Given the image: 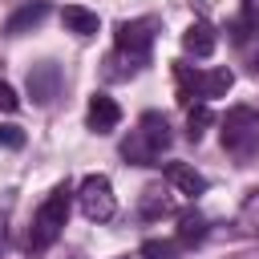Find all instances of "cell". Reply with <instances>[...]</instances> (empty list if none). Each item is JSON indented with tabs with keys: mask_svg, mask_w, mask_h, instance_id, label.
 <instances>
[{
	"mask_svg": "<svg viewBox=\"0 0 259 259\" xmlns=\"http://www.w3.org/2000/svg\"><path fill=\"white\" fill-rule=\"evenodd\" d=\"M0 146L20 150V146H24V130H20V125H0Z\"/></svg>",
	"mask_w": 259,
	"mask_h": 259,
	"instance_id": "d6986e66",
	"label": "cell"
},
{
	"mask_svg": "<svg viewBox=\"0 0 259 259\" xmlns=\"http://www.w3.org/2000/svg\"><path fill=\"white\" fill-rule=\"evenodd\" d=\"M138 134H142V138L150 142V150H154V154L170 150V142H174V138H170V121H166L162 113H154V109L138 117Z\"/></svg>",
	"mask_w": 259,
	"mask_h": 259,
	"instance_id": "ba28073f",
	"label": "cell"
},
{
	"mask_svg": "<svg viewBox=\"0 0 259 259\" xmlns=\"http://www.w3.org/2000/svg\"><path fill=\"white\" fill-rule=\"evenodd\" d=\"M61 24H65L73 36H97V28H101L97 12L81 8V4H69V8H61Z\"/></svg>",
	"mask_w": 259,
	"mask_h": 259,
	"instance_id": "30bf717a",
	"label": "cell"
},
{
	"mask_svg": "<svg viewBox=\"0 0 259 259\" xmlns=\"http://www.w3.org/2000/svg\"><path fill=\"white\" fill-rule=\"evenodd\" d=\"M214 121V113H210V105L206 101H198V105H190V113H186V138L190 142H198L202 134H206V125Z\"/></svg>",
	"mask_w": 259,
	"mask_h": 259,
	"instance_id": "e0dca14e",
	"label": "cell"
},
{
	"mask_svg": "<svg viewBox=\"0 0 259 259\" xmlns=\"http://www.w3.org/2000/svg\"><path fill=\"white\" fill-rule=\"evenodd\" d=\"M154 32H158V20H154V16L117 24V53H125L130 61L142 65V61L150 57V49H154Z\"/></svg>",
	"mask_w": 259,
	"mask_h": 259,
	"instance_id": "277c9868",
	"label": "cell"
},
{
	"mask_svg": "<svg viewBox=\"0 0 259 259\" xmlns=\"http://www.w3.org/2000/svg\"><path fill=\"white\" fill-rule=\"evenodd\" d=\"M77 206H81V214H85L89 223H105V219H113V210H117L113 182H109L105 174H85L81 186H77Z\"/></svg>",
	"mask_w": 259,
	"mask_h": 259,
	"instance_id": "3957f363",
	"label": "cell"
},
{
	"mask_svg": "<svg viewBox=\"0 0 259 259\" xmlns=\"http://www.w3.org/2000/svg\"><path fill=\"white\" fill-rule=\"evenodd\" d=\"M16 105H20V97H16V89H12L8 81H0V109H4V113H12Z\"/></svg>",
	"mask_w": 259,
	"mask_h": 259,
	"instance_id": "ffe728a7",
	"label": "cell"
},
{
	"mask_svg": "<svg viewBox=\"0 0 259 259\" xmlns=\"http://www.w3.org/2000/svg\"><path fill=\"white\" fill-rule=\"evenodd\" d=\"M138 214H142L146 223L170 214V194H166V186H146V190H142V202H138Z\"/></svg>",
	"mask_w": 259,
	"mask_h": 259,
	"instance_id": "4fadbf2b",
	"label": "cell"
},
{
	"mask_svg": "<svg viewBox=\"0 0 259 259\" xmlns=\"http://www.w3.org/2000/svg\"><path fill=\"white\" fill-rule=\"evenodd\" d=\"M45 16H49V4H45V0H32V4H24V8H16V12L8 16L4 32H8V36H20V32L36 28V24L45 20Z\"/></svg>",
	"mask_w": 259,
	"mask_h": 259,
	"instance_id": "9c48e42d",
	"label": "cell"
},
{
	"mask_svg": "<svg viewBox=\"0 0 259 259\" xmlns=\"http://www.w3.org/2000/svg\"><path fill=\"white\" fill-rule=\"evenodd\" d=\"M182 49H186L190 57H210V53H214V28H210L206 20H194V24L182 32Z\"/></svg>",
	"mask_w": 259,
	"mask_h": 259,
	"instance_id": "7c38bea8",
	"label": "cell"
},
{
	"mask_svg": "<svg viewBox=\"0 0 259 259\" xmlns=\"http://www.w3.org/2000/svg\"><path fill=\"white\" fill-rule=\"evenodd\" d=\"M166 182L178 190V194H202L210 182L202 170H194L190 162H166Z\"/></svg>",
	"mask_w": 259,
	"mask_h": 259,
	"instance_id": "52a82bcc",
	"label": "cell"
},
{
	"mask_svg": "<svg viewBox=\"0 0 259 259\" xmlns=\"http://www.w3.org/2000/svg\"><path fill=\"white\" fill-rule=\"evenodd\" d=\"M121 121V105L109 97V93H93L89 97V109H85V125L93 134H113Z\"/></svg>",
	"mask_w": 259,
	"mask_h": 259,
	"instance_id": "8992f818",
	"label": "cell"
},
{
	"mask_svg": "<svg viewBox=\"0 0 259 259\" xmlns=\"http://www.w3.org/2000/svg\"><path fill=\"white\" fill-rule=\"evenodd\" d=\"M202 239H206V214L182 210V214H178V243H182V247H194V243H202Z\"/></svg>",
	"mask_w": 259,
	"mask_h": 259,
	"instance_id": "5bb4252c",
	"label": "cell"
},
{
	"mask_svg": "<svg viewBox=\"0 0 259 259\" xmlns=\"http://www.w3.org/2000/svg\"><path fill=\"white\" fill-rule=\"evenodd\" d=\"M223 150H231L235 158L259 154V113L251 105H235L223 117Z\"/></svg>",
	"mask_w": 259,
	"mask_h": 259,
	"instance_id": "7a4b0ae2",
	"label": "cell"
},
{
	"mask_svg": "<svg viewBox=\"0 0 259 259\" xmlns=\"http://www.w3.org/2000/svg\"><path fill=\"white\" fill-rule=\"evenodd\" d=\"M243 219L251 223V231H259V190H251V198H247V206H243Z\"/></svg>",
	"mask_w": 259,
	"mask_h": 259,
	"instance_id": "44dd1931",
	"label": "cell"
},
{
	"mask_svg": "<svg viewBox=\"0 0 259 259\" xmlns=\"http://www.w3.org/2000/svg\"><path fill=\"white\" fill-rule=\"evenodd\" d=\"M69 202H73V186L57 182L49 190V198L36 206V219H32V231H28V251H49L57 243V235L69 223Z\"/></svg>",
	"mask_w": 259,
	"mask_h": 259,
	"instance_id": "6da1fadb",
	"label": "cell"
},
{
	"mask_svg": "<svg viewBox=\"0 0 259 259\" xmlns=\"http://www.w3.org/2000/svg\"><path fill=\"white\" fill-rule=\"evenodd\" d=\"M174 77H178V101H182V105H194V97H198V73L178 61V65H174Z\"/></svg>",
	"mask_w": 259,
	"mask_h": 259,
	"instance_id": "2e32d148",
	"label": "cell"
},
{
	"mask_svg": "<svg viewBox=\"0 0 259 259\" xmlns=\"http://www.w3.org/2000/svg\"><path fill=\"white\" fill-rule=\"evenodd\" d=\"M61 85H65V73H61L57 61H40V65L28 69V97L36 105H53L57 93H61Z\"/></svg>",
	"mask_w": 259,
	"mask_h": 259,
	"instance_id": "5b68a950",
	"label": "cell"
},
{
	"mask_svg": "<svg viewBox=\"0 0 259 259\" xmlns=\"http://www.w3.org/2000/svg\"><path fill=\"white\" fill-rule=\"evenodd\" d=\"M243 24L259 28V0H243Z\"/></svg>",
	"mask_w": 259,
	"mask_h": 259,
	"instance_id": "7402d4cb",
	"label": "cell"
},
{
	"mask_svg": "<svg viewBox=\"0 0 259 259\" xmlns=\"http://www.w3.org/2000/svg\"><path fill=\"white\" fill-rule=\"evenodd\" d=\"M231 85H235V73H231V69H206V73H198V101L227 97Z\"/></svg>",
	"mask_w": 259,
	"mask_h": 259,
	"instance_id": "8fae6325",
	"label": "cell"
},
{
	"mask_svg": "<svg viewBox=\"0 0 259 259\" xmlns=\"http://www.w3.org/2000/svg\"><path fill=\"white\" fill-rule=\"evenodd\" d=\"M142 259H178V247L170 239H146L142 243Z\"/></svg>",
	"mask_w": 259,
	"mask_h": 259,
	"instance_id": "ac0fdd59",
	"label": "cell"
},
{
	"mask_svg": "<svg viewBox=\"0 0 259 259\" xmlns=\"http://www.w3.org/2000/svg\"><path fill=\"white\" fill-rule=\"evenodd\" d=\"M121 158H125V162H134V166H154V158H158V154H154V150H150V142L134 130V134L121 142Z\"/></svg>",
	"mask_w": 259,
	"mask_h": 259,
	"instance_id": "9a60e30c",
	"label": "cell"
},
{
	"mask_svg": "<svg viewBox=\"0 0 259 259\" xmlns=\"http://www.w3.org/2000/svg\"><path fill=\"white\" fill-rule=\"evenodd\" d=\"M255 69H259V57H255Z\"/></svg>",
	"mask_w": 259,
	"mask_h": 259,
	"instance_id": "603a6c76",
	"label": "cell"
}]
</instances>
